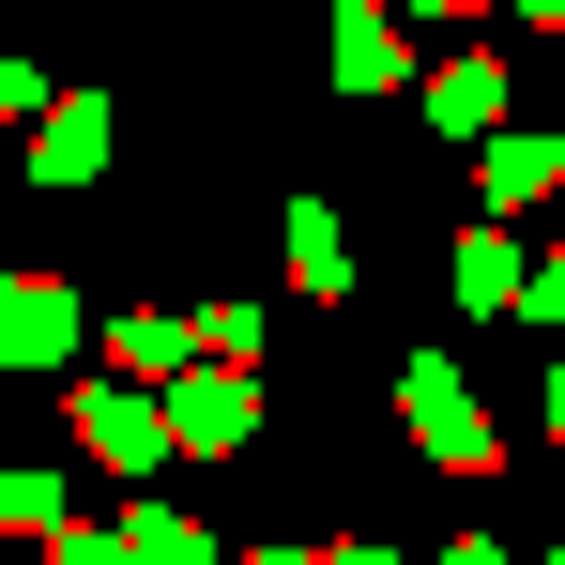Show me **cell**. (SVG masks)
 I'll return each instance as SVG.
<instances>
[{
	"label": "cell",
	"mask_w": 565,
	"mask_h": 565,
	"mask_svg": "<svg viewBox=\"0 0 565 565\" xmlns=\"http://www.w3.org/2000/svg\"><path fill=\"white\" fill-rule=\"evenodd\" d=\"M77 444H93L107 473H153V459H169V413L122 397V382H77Z\"/></svg>",
	"instance_id": "4"
},
{
	"label": "cell",
	"mask_w": 565,
	"mask_h": 565,
	"mask_svg": "<svg viewBox=\"0 0 565 565\" xmlns=\"http://www.w3.org/2000/svg\"><path fill=\"white\" fill-rule=\"evenodd\" d=\"M535 306H551V321H565V245H551V260H535Z\"/></svg>",
	"instance_id": "12"
},
{
	"label": "cell",
	"mask_w": 565,
	"mask_h": 565,
	"mask_svg": "<svg viewBox=\"0 0 565 565\" xmlns=\"http://www.w3.org/2000/svg\"><path fill=\"white\" fill-rule=\"evenodd\" d=\"M444 565H504V551H489V535H459V551H444Z\"/></svg>",
	"instance_id": "13"
},
{
	"label": "cell",
	"mask_w": 565,
	"mask_h": 565,
	"mask_svg": "<svg viewBox=\"0 0 565 565\" xmlns=\"http://www.w3.org/2000/svg\"><path fill=\"white\" fill-rule=\"evenodd\" d=\"M551 428H565V352H551Z\"/></svg>",
	"instance_id": "14"
},
{
	"label": "cell",
	"mask_w": 565,
	"mask_h": 565,
	"mask_svg": "<svg viewBox=\"0 0 565 565\" xmlns=\"http://www.w3.org/2000/svg\"><path fill=\"white\" fill-rule=\"evenodd\" d=\"M260 565H321V551H260Z\"/></svg>",
	"instance_id": "16"
},
{
	"label": "cell",
	"mask_w": 565,
	"mask_h": 565,
	"mask_svg": "<svg viewBox=\"0 0 565 565\" xmlns=\"http://www.w3.org/2000/svg\"><path fill=\"white\" fill-rule=\"evenodd\" d=\"M551 565H565V551H551Z\"/></svg>",
	"instance_id": "18"
},
{
	"label": "cell",
	"mask_w": 565,
	"mask_h": 565,
	"mask_svg": "<svg viewBox=\"0 0 565 565\" xmlns=\"http://www.w3.org/2000/svg\"><path fill=\"white\" fill-rule=\"evenodd\" d=\"M245 428H260V382H245V367H184V382H169V444H199V459H230Z\"/></svg>",
	"instance_id": "3"
},
{
	"label": "cell",
	"mask_w": 565,
	"mask_h": 565,
	"mask_svg": "<svg viewBox=\"0 0 565 565\" xmlns=\"http://www.w3.org/2000/svg\"><path fill=\"white\" fill-rule=\"evenodd\" d=\"M489 107H504V62H444V77H428V122H444V138H473V122H489Z\"/></svg>",
	"instance_id": "6"
},
{
	"label": "cell",
	"mask_w": 565,
	"mask_h": 565,
	"mask_svg": "<svg viewBox=\"0 0 565 565\" xmlns=\"http://www.w3.org/2000/svg\"><path fill=\"white\" fill-rule=\"evenodd\" d=\"M93 169H107V107L77 93V107H46V138H31V184L62 199V184H93Z\"/></svg>",
	"instance_id": "5"
},
{
	"label": "cell",
	"mask_w": 565,
	"mask_h": 565,
	"mask_svg": "<svg viewBox=\"0 0 565 565\" xmlns=\"http://www.w3.org/2000/svg\"><path fill=\"white\" fill-rule=\"evenodd\" d=\"M46 565H138L122 535H46Z\"/></svg>",
	"instance_id": "11"
},
{
	"label": "cell",
	"mask_w": 565,
	"mask_h": 565,
	"mask_svg": "<svg viewBox=\"0 0 565 565\" xmlns=\"http://www.w3.org/2000/svg\"><path fill=\"white\" fill-rule=\"evenodd\" d=\"M413 15H473V0H413Z\"/></svg>",
	"instance_id": "15"
},
{
	"label": "cell",
	"mask_w": 565,
	"mask_h": 565,
	"mask_svg": "<svg viewBox=\"0 0 565 565\" xmlns=\"http://www.w3.org/2000/svg\"><path fill=\"white\" fill-rule=\"evenodd\" d=\"M535 15H565V0H535Z\"/></svg>",
	"instance_id": "17"
},
{
	"label": "cell",
	"mask_w": 565,
	"mask_h": 565,
	"mask_svg": "<svg viewBox=\"0 0 565 565\" xmlns=\"http://www.w3.org/2000/svg\"><path fill=\"white\" fill-rule=\"evenodd\" d=\"M551 184H565V138H504V153H489V199H504V214L551 199Z\"/></svg>",
	"instance_id": "7"
},
{
	"label": "cell",
	"mask_w": 565,
	"mask_h": 565,
	"mask_svg": "<svg viewBox=\"0 0 565 565\" xmlns=\"http://www.w3.org/2000/svg\"><path fill=\"white\" fill-rule=\"evenodd\" d=\"M0 367H77V290L62 276H0Z\"/></svg>",
	"instance_id": "2"
},
{
	"label": "cell",
	"mask_w": 565,
	"mask_h": 565,
	"mask_svg": "<svg viewBox=\"0 0 565 565\" xmlns=\"http://www.w3.org/2000/svg\"><path fill=\"white\" fill-rule=\"evenodd\" d=\"M337 62H352V93H382V77H397V31H382V15H337Z\"/></svg>",
	"instance_id": "9"
},
{
	"label": "cell",
	"mask_w": 565,
	"mask_h": 565,
	"mask_svg": "<svg viewBox=\"0 0 565 565\" xmlns=\"http://www.w3.org/2000/svg\"><path fill=\"white\" fill-rule=\"evenodd\" d=\"M122 551H138V565H230V551H214V535H184V520H138Z\"/></svg>",
	"instance_id": "10"
},
{
	"label": "cell",
	"mask_w": 565,
	"mask_h": 565,
	"mask_svg": "<svg viewBox=\"0 0 565 565\" xmlns=\"http://www.w3.org/2000/svg\"><path fill=\"white\" fill-rule=\"evenodd\" d=\"M397 413H413V444H428L444 473H489V459H504V444H489V413H473V382L444 367V352H428V367L397 382Z\"/></svg>",
	"instance_id": "1"
},
{
	"label": "cell",
	"mask_w": 565,
	"mask_h": 565,
	"mask_svg": "<svg viewBox=\"0 0 565 565\" xmlns=\"http://www.w3.org/2000/svg\"><path fill=\"white\" fill-rule=\"evenodd\" d=\"M290 276L337 290V276H352V230H337V214H290Z\"/></svg>",
	"instance_id": "8"
}]
</instances>
